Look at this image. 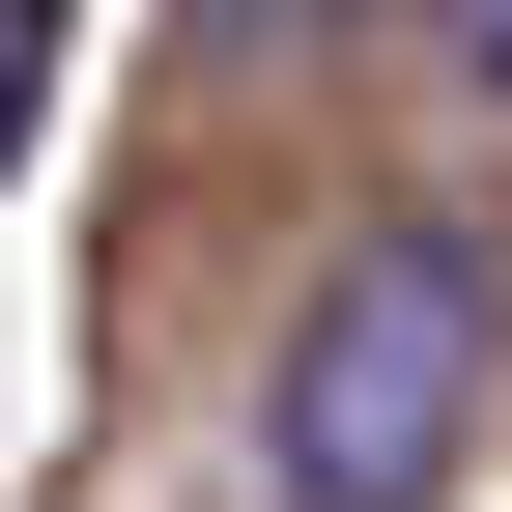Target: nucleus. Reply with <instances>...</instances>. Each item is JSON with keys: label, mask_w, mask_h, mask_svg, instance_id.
I'll list each match as a JSON object with an SVG mask.
<instances>
[{"label": "nucleus", "mask_w": 512, "mask_h": 512, "mask_svg": "<svg viewBox=\"0 0 512 512\" xmlns=\"http://www.w3.org/2000/svg\"><path fill=\"white\" fill-rule=\"evenodd\" d=\"M29 86H57V0H0V143H29Z\"/></svg>", "instance_id": "nucleus-2"}, {"label": "nucleus", "mask_w": 512, "mask_h": 512, "mask_svg": "<svg viewBox=\"0 0 512 512\" xmlns=\"http://www.w3.org/2000/svg\"><path fill=\"white\" fill-rule=\"evenodd\" d=\"M484 399H512V285L456 228H370L342 285L285 313V370H256V484L285 512H427L484 456Z\"/></svg>", "instance_id": "nucleus-1"}, {"label": "nucleus", "mask_w": 512, "mask_h": 512, "mask_svg": "<svg viewBox=\"0 0 512 512\" xmlns=\"http://www.w3.org/2000/svg\"><path fill=\"white\" fill-rule=\"evenodd\" d=\"M427 57H456V86H512V0H427Z\"/></svg>", "instance_id": "nucleus-3"}]
</instances>
